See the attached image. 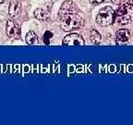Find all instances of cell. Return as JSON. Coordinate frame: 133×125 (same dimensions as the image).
I'll list each match as a JSON object with an SVG mask.
<instances>
[{
  "label": "cell",
  "mask_w": 133,
  "mask_h": 125,
  "mask_svg": "<svg viewBox=\"0 0 133 125\" xmlns=\"http://www.w3.org/2000/svg\"><path fill=\"white\" fill-rule=\"evenodd\" d=\"M133 19V5L125 3L118 7L116 10V21L119 25L128 24Z\"/></svg>",
  "instance_id": "6da1fadb"
},
{
  "label": "cell",
  "mask_w": 133,
  "mask_h": 125,
  "mask_svg": "<svg viewBox=\"0 0 133 125\" xmlns=\"http://www.w3.org/2000/svg\"><path fill=\"white\" fill-rule=\"evenodd\" d=\"M62 23H61V28L65 32H71L75 29L82 27L84 25V20L77 13H72V14H68L63 16Z\"/></svg>",
  "instance_id": "7a4b0ae2"
},
{
  "label": "cell",
  "mask_w": 133,
  "mask_h": 125,
  "mask_svg": "<svg viewBox=\"0 0 133 125\" xmlns=\"http://www.w3.org/2000/svg\"><path fill=\"white\" fill-rule=\"evenodd\" d=\"M116 20V11L110 7H105L99 11L96 21L101 26H108L114 23Z\"/></svg>",
  "instance_id": "3957f363"
},
{
  "label": "cell",
  "mask_w": 133,
  "mask_h": 125,
  "mask_svg": "<svg viewBox=\"0 0 133 125\" xmlns=\"http://www.w3.org/2000/svg\"><path fill=\"white\" fill-rule=\"evenodd\" d=\"M85 42L83 40L82 36L78 33H70L63 40L64 46H83Z\"/></svg>",
  "instance_id": "277c9868"
},
{
  "label": "cell",
  "mask_w": 133,
  "mask_h": 125,
  "mask_svg": "<svg viewBox=\"0 0 133 125\" xmlns=\"http://www.w3.org/2000/svg\"><path fill=\"white\" fill-rule=\"evenodd\" d=\"M79 8H78L77 5L75 4L74 2L69 0V1H65L61 6L60 9H59V16L60 18H62L63 16L68 14H72V13H77Z\"/></svg>",
  "instance_id": "5b68a950"
},
{
  "label": "cell",
  "mask_w": 133,
  "mask_h": 125,
  "mask_svg": "<svg viewBox=\"0 0 133 125\" xmlns=\"http://www.w3.org/2000/svg\"><path fill=\"white\" fill-rule=\"evenodd\" d=\"M21 27L19 25L12 21H8L6 22V34L8 37L13 39H19L21 37Z\"/></svg>",
  "instance_id": "8992f818"
},
{
  "label": "cell",
  "mask_w": 133,
  "mask_h": 125,
  "mask_svg": "<svg viewBox=\"0 0 133 125\" xmlns=\"http://www.w3.org/2000/svg\"><path fill=\"white\" fill-rule=\"evenodd\" d=\"M21 11V4L18 0H11L9 8H8V15L11 18H16L19 16V14Z\"/></svg>",
  "instance_id": "52a82bcc"
},
{
  "label": "cell",
  "mask_w": 133,
  "mask_h": 125,
  "mask_svg": "<svg viewBox=\"0 0 133 125\" xmlns=\"http://www.w3.org/2000/svg\"><path fill=\"white\" fill-rule=\"evenodd\" d=\"M116 37L117 43H126L130 38V32L128 29L118 30L116 33Z\"/></svg>",
  "instance_id": "ba28073f"
},
{
  "label": "cell",
  "mask_w": 133,
  "mask_h": 125,
  "mask_svg": "<svg viewBox=\"0 0 133 125\" xmlns=\"http://www.w3.org/2000/svg\"><path fill=\"white\" fill-rule=\"evenodd\" d=\"M26 42L28 45H31V46H37L39 44V40H38V36L34 32L30 31L26 34Z\"/></svg>",
  "instance_id": "9c48e42d"
},
{
  "label": "cell",
  "mask_w": 133,
  "mask_h": 125,
  "mask_svg": "<svg viewBox=\"0 0 133 125\" xmlns=\"http://www.w3.org/2000/svg\"><path fill=\"white\" fill-rule=\"evenodd\" d=\"M50 16V12L47 11L46 9H44V8H37L35 11H34V17L38 20H44L48 19Z\"/></svg>",
  "instance_id": "30bf717a"
},
{
  "label": "cell",
  "mask_w": 133,
  "mask_h": 125,
  "mask_svg": "<svg viewBox=\"0 0 133 125\" xmlns=\"http://www.w3.org/2000/svg\"><path fill=\"white\" fill-rule=\"evenodd\" d=\"M90 38L94 45L100 44V42H101V34L96 30H91V33H90Z\"/></svg>",
  "instance_id": "8fae6325"
},
{
  "label": "cell",
  "mask_w": 133,
  "mask_h": 125,
  "mask_svg": "<svg viewBox=\"0 0 133 125\" xmlns=\"http://www.w3.org/2000/svg\"><path fill=\"white\" fill-rule=\"evenodd\" d=\"M53 37V33L49 31H46L44 34V42L45 45H49L50 44V40L52 39Z\"/></svg>",
  "instance_id": "7c38bea8"
},
{
  "label": "cell",
  "mask_w": 133,
  "mask_h": 125,
  "mask_svg": "<svg viewBox=\"0 0 133 125\" xmlns=\"http://www.w3.org/2000/svg\"><path fill=\"white\" fill-rule=\"evenodd\" d=\"M104 0H90V2L91 4H94V5H98V4H101V3L104 2Z\"/></svg>",
  "instance_id": "4fadbf2b"
},
{
  "label": "cell",
  "mask_w": 133,
  "mask_h": 125,
  "mask_svg": "<svg viewBox=\"0 0 133 125\" xmlns=\"http://www.w3.org/2000/svg\"><path fill=\"white\" fill-rule=\"evenodd\" d=\"M129 3H130V4H132V5H133V0H129Z\"/></svg>",
  "instance_id": "5bb4252c"
},
{
  "label": "cell",
  "mask_w": 133,
  "mask_h": 125,
  "mask_svg": "<svg viewBox=\"0 0 133 125\" xmlns=\"http://www.w3.org/2000/svg\"><path fill=\"white\" fill-rule=\"evenodd\" d=\"M4 1H5V0H0V4H1V3H3Z\"/></svg>",
  "instance_id": "9a60e30c"
}]
</instances>
